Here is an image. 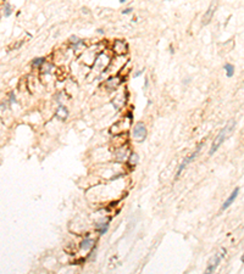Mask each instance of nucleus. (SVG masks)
<instances>
[{
  "label": "nucleus",
  "mask_w": 244,
  "mask_h": 274,
  "mask_svg": "<svg viewBox=\"0 0 244 274\" xmlns=\"http://www.w3.org/2000/svg\"><path fill=\"white\" fill-rule=\"evenodd\" d=\"M234 124H236V122L234 121H231V122H228L227 123V126L221 130V132L217 134V137L215 138V140H214V143H212V145H211V149H210V151H209V154L210 155H214L217 150H219V148L222 145V143L225 141V139H226V137H227V134L231 132V130H232L233 128H234Z\"/></svg>",
  "instance_id": "f257e3e1"
},
{
  "label": "nucleus",
  "mask_w": 244,
  "mask_h": 274,
  "mask_svg": "<svg viewBox=\"0 0 244 274\" xmlns=\"http://www.w3.org/2000/svg\"><path fill=\"white\" fill-rule=\"evenodd\" d=\"M225 253H226V250H225V249H222V250H221V252L216 253V255L211 258L210 262H209V266H208V268H206V270H205V273H204V274H212V273L215 272V269L217 268V266L220 264L221 259L225 257Z\"/></svg>",
  "instance_id": "f03ea898"
},
{
  "label": "nucleus",
  "mask_w": 244,
  "mask_h": 274,
  "mask_svg": "<svg viewBox=\"0 0 244 274\" xmlns=\"http://www.w3.org/2000/svg\"><path fill=\"white\" fill-rule=\"evenodd\" d=\"M133 137L136 138V140L138 141H143L147 137V128H145V124L139 122L136 124L134 129H133Z\"/></svg>",
  "instance_id": "7ed1b4c3"
},
{
  "label": "nucleus",
  "mask_w": 244,
  "mask_h": 274,
  "mask_svg": "<svg viewBox=\"0 0 244 274\" xmlns=\"http://www.w3.org/2000/svg\"><path fill=\"white\" fill-rule=\"evenodd\" d=\"M201 146H203V144H200V145H199V146L197 148V150H195V151L193 152V154H192L190 156H188V157H187V159H186V160H184V161H183V162L181 163V166H179V167H178V171H177V174H176V177H177V178L179 177V174H181V172H182V171H183V169H184V167H186V166H187L188 163H190V162H192V161H193V160H194V159L197 157V156H198L199 151L201 150Z\"/></svg>",
  "instance_id": "20e7f679"
},
{
  "label": "nucleus",
  "mask_w": 244,
  "mask_h": 274,
  "mask_svg": "<svg viewBox=\"0 0 244 274\" xmlns=\"http://www.w3.org/2000/svg\"><path fill=\"white\" fill-rule=\"evenodd\" d=\"M238 194H239V188H236L234 190H233V192L231 194V196L225 201V203L222 205V211H225V210H227V208L232 205L233 202H234V200L237 199V196H238Z\"/></svg>",
  "instance_id": "39448f33"
},
{
  "label": "nucleus",
  "mask_w": 244,
  "mask_h": 274,
  "mask_svg": "<svg viewBox=\"0 0 244 274\" xmlns=\"http://www.w3.org/2000/svg\"><path fill=\"white\" fill-rule=\"evenodd\" d=\"M55 116L57 117V118H60V120H66L67 116H69V111L66 110V107L59 106L57 110H56V112H55Z\"/></svg>",
  "instance_id": "423d86ee"
},
{
  "label": "nucleus",
  "mask_w": 244,
  "mask_h": 274,
  "mask_svg": "<svg viewBox=\"0 0 244 274\" xmlns=\"http://www.w3.org/2000/svg\"><path fill=\"white\" fill-rule=\"evenodd\" d=\"M93 245H94V240L91 239L89 237H87V238H84L83 241L81 242V249H83V250H89Z\"/></svg>",
  "instance_id": "0eeeda50"
},
{
  "label": "nucleus",
  "mask_w": 244,
  "mask_h": 274,
  "mask_svg": "<svg viewBox=\"0 0 244 274\" xmlns=\"http://www.w3.org/2000/svg\"><path fill=\"white\" fill-rule=\"evenodd\" d=\"M225 70H226V76L229 78V77H233L234 74V67H233V65H231V63H226L225 65Z\"/></svg>",
  "instance_id": "6e6552de"
},
{
  "label": "nucleus",
  "mask_w": 244,
  "mask_h": 274,
  "mask_svg": "<svg viewBox=\"0 0 244 274\" xmlns=\"http://www.w3.org/2000/svg\"><path fill=\"white\" fill-rule=\"evenodd\" d=\"M214 9H215V4H212V5L209 7V10H208V12H206V15L204 16V24H206V23L209 22V18H211V16H212V14H214Z\"/></svg>",
  "instance_id": "1a4fd4ad"
},
{
  "label": "nucleus",
  "mask_w": 244,
  "mask_h": 274,
  "mask_svg": "<svg viewBox=\"0 0 244 274\" xmlns=\"http://www.w3.org/2000/svg\"><path fill=\"white\" fill-rule=\"evenodd\" d=\"M108 229H109V222H106V223H104V224H98L97 226V230L101 234V235H102V234H105L106 231H108Z\"/></svg>",
  "instance_id": "9d476101"
},
{
  "label": "nucleus",
  "mask_w": 244,
  "mask_h": 274,
  "mask_svg": "<svg viewBox=\"0 0 244 274\" xmlns=\"http://www.w3.org/2000/svg\"><path fill=\"white\" fill-rule=\"evenodd\" d=\"M33 66H35V67H38V66H41V65H43L44 63V57H37V59H34L33 60Z\"/></svg>",
  "instance_id": "9b49d317"
},
{
  "label": "nucleus",
  "mask_w": 244,
  "mask_h": 274,
  "mask_svg": "<svg viewBox=\"0 0 244 274\" xmlns=\"http://www.w3.org/2000/svg\"><path fill=\"white\" fill-rule=\"evenodd\" d=\"M5 7H6V9H5V16L9 17V16L11 15V12H12V11H11V6H10L9 3H6V4H5Z\"/></svg>",
  "instance_id": "f8f14e48"
},
{
  "label": "nucleus",
  "mask_w": 244,
  "mask_h": 274,
  "mask_svg": "<svg viewBox=\"0 0 244 274\" xmlns=\"http://www.w3.org/2000/svg\"><path fill=\"white\" fill-rule=\"evenodd\" d=\"M137 161H138V156H137V154H132V155H131V159H130V162L134 165Z\"/></svg>",
  "instance_id": "ddd939ff"
},
{
  "label": "nucleus",
  "mask_w": 244,
  "mask_h": 274,
  "mask_svg": "<svg viewBox=\"0 0 244 274\" xmlns=\"http://www.w3.org/2000/svg\"><path fill=\"white\" fill-rule=\"evenodd\" d=\"M131 11H132L131 9H126V10H123V12H122V14H123V15H127V14H130Z\"/></svg>",
  "instance_id": "4468645a"
},
{
  "label": "nucleus",
  "mask_w": 244,
  "mask_h": 274,
  "mask_svg": "<svg viewBox=\"0 0 244 274\" xmlns=\"http://www.w3.org/2000/svg\"><path fill=\"white\" fill-rule=\"evenodd\" d=\"M142 73H143V70H142V71H138V72H137V73L134 74V77H138V76H140V74H142Z\"/></svg>",
  "instance_id": "2eb2a0df"
}]
</instances>
